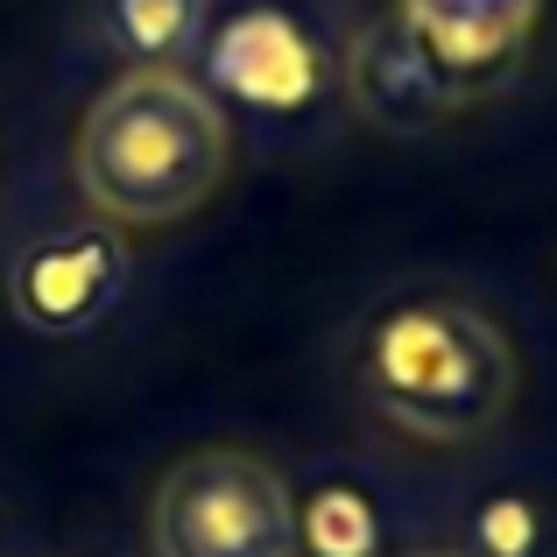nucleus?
Segmentation results:
<instances>
[{"instance_id": "11", "label": "nucleus", "mask_w": 557, "mask_h": 557, "mask_svg": "<svg viewBox=\"0 0 557 557\" xmlns=\"http://www.w3.org/2000/svg\"><path fill=\"white\" fill-rule=\"evenodd\" d=\"M417 557H459V550H417Z\"/></svg>"}, {"instance_id": "1", "label": "nucleus", "mask_w": 557, "mask_h": 557, "mask_svg": "<svg viewBox=\"0 0 557 557\" xmlns=\"http://www.w3.org/2000/svg\"><path fill=\"white\" fill-rule=\"evenodd\" d=\"M226 107L190 71L107 78L78 121V141H71L85 212L107 219L113 233H156L212 205V190L226 184Z\"/></svg>"}, {"instance_id": "9", "label": "nucleus", "mask_w": 557, "mask_h": 557, "mask_svg": "<svg viewBox=\"0 0 557 557\" xmlns=\"http://www.w3.org/2000/svg\"><path fill=\"white\" fill-rule=\"evenodd\" d=\"M297 544L311 557H374L381 522L360 487H325L311 508H297Z\"/></svg>"}, {"instance_id": "10", "label": "nucleus", "mask_w": 557, "mask_h": 557, "mask_svg": "<svg viewBox=\"0 0 557 557\" xmlns=\"http://www.w3.org/2000/svg\"><path fill=\"white\" fill-rule=\"evenodd\" d=\"M480 536H487V557H530L536 550V516L522 502H487Z\"/></svg>"}, {"instance_id": "4", "label": "nucleus", "mask_w": 557, "mask_h": 557, "mask_svg": "<svg viewBox=\"0 0 557 557\" xmlns=\"http://www.w3.org/2000/svg\"><path fill=\"white\" fill-rule=\"evenodd\" d=\"M127 289V240L107 219L36 233L8 269V311L36 339H85Z\"/></svg>"}, {"instance_id": "7", "label": "nucleus", "mask_w": 557, "mask_h": 557, "mask_svg": "<svg viewBox=\"0 0 557 557\" xmlns=\"http://www.w3.org/2000/svg\"><path fill=\"white\" fill-rule=\"evenodd\" d=\"M339 78H346V99L360 107V121L388 127V135H423V127H437V121L473 107V99L423 57V42L403 28V14L360 28L346 64H339Z\"/></svg>"}, {"instance_id": "3", "label": "nucleus", "mask_w": 557, "mask_h": 557, "mask_svg": "<svg viewBox=\"0 0 557 557\" xmlns=\"http://www.w3.org/2000/svg\"><path fill=\"white\" fill-rule=\"evenodd\" d=\"M156 557H297V494L261 451L198 445L156 480Z\"/></svg>"}, {"instance_id": "8", "label": "nucleus", "mask_w": 557, "mask_h": 557, "mask_svg": "<svg viewBox=\"0 0 557 557\" xmlns=\"http://www.w3.org/2000/svg\"><path fill=\"white\" fill-rule=\"evenodd\" d=\"M92 22L127 71H184L205 50L212 0H92Z\"/></svg>"}, {"instance_id": "2", "label": "nucleus", "mask_w": 557, "mask_h": 557, "mask_svg": "<svg viewBox=\"0 0 557 557\" xmlns=\"http://www.w3.org/2000/svg\"><path fill=\"white\" fill-rule=\"evenodd\" d=\"M360 388L423 445H473L516 409V346L451 289H403L360 332Z\"/></svg>"}, {"instance_id": "6", "label": "nucleus", "mask_w": 557, "mask_h": 557, "mask_svg": "<svg viewBox=\"0 0 557 557\" xmlns=\"http://www.w3.org/2000/svg\"><path fill=\"white\" fill-rule=\"evenodd\" d=\"M395 14L423 42V57L480 107L522 71L544 0H395Z\"/></svg>"}, {"instance_id": "5", "label": "nucleus", "mask_w": 557, "mask_h": 557, "mask_svg": "<svg viewBox=\"0 0 557 557\" xmlns=\"http://www.w3.org/2000/svg\"><path fill=\"white\" fill-rule=\"evenodd\" d=\"M198 57L219 92H233L240 107H261V113H304L332 78L311 28L283 8H233L226 22L205 28Z\"/></svg>"}]
</instances>
